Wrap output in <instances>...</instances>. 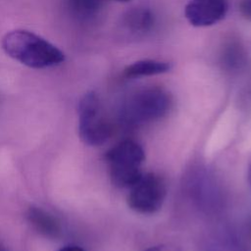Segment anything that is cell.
<instances>
[{
  "mask_svg": "<svg viewBox=\"0 0 251 251\" xmlns=\"http://www.w3.org/2000/svg\"><path fill=\"white\" fill-rule=\"evenodd\" d=\"M114 1H118V2H128L129 0H114Z\"/></svg>",
  "mask_w": 251,
  "mask_h": 251,
  "instance_id": "obj_18",
  "label": "cell"
},
{
  "mask_svg": "<svg viewBox=\"0 0 251 251\" xmlns=\"http://www.w3.org/2000/svg\"><path fill=\"white\" fill-rule=\"evenodd\" d=\"M228 7V0H190L185 5L184 15L193 26H210L226 16Z\"/></svg>",
  "mask_w": 251,
  "mask_h": 251,
  "instance_id": "obj_7",
  "label": "cell"
},
{
  "mask_svg": "<svg viewBox=\"0 0 251 251\" xmlns=\"http://www.w3.org/2000/svg\"><path fill=\"white\" fill-rule=\"evenodd\" d=\"M171 106L172 98L167 90L159 86H148L136 90L126 99L121 118L126 125L138 126L163 118Z\"/></svg>",
  "mask_w": 251,
  "mask_h": 251,
  "instance_id": "obj_2",
  "label": "cell"
},
{
  "mask_svg": "<svg viewBox=\"0 0 251 251\" xmlns=\"http://www.w3.org/2000/svg\"><path fill=\"white\" fill-rule=\"evenodd\" d=\"M0 251H7V249H5L3 246L0 245Z\"/></svg>",
  "mask_w": 251,
  "mask_h": 251,
  "instance_id": "obj_17",
  "label": "cell"
},
{
  "mask_svg": "<svg viewBox=\"0 0 251 251\" xmlns=\"http://www.w3.org/2000/svg\"><path fill=\"white\" fill-rule=\"evenodd\" d=\"M172 64L167 61L143 59L127 65L124 70V75L127 78H138L161 75L170 72Z\"/></svg>",
  "mask_w": 251,
  "mask_h": 251,
  "instance_id": "obj_10",
  "label": "cell"
},
{
  "mask_svg": "<svg viewBox=\"0 0 251 251\" xmlns=\"http://www.w3.org/2000/svg\"><path fill=\"white\" fill-rule=\"evenodd\" d=\"M58 251H85V250L76 245H66L61 249H59Z\"/></svg>",
  "mask_w": 251,
  "mask_h": 251,
  "instance_id": "obj_15",
  "label": "cell"
},
{
  "mask_svg": "<svg viewBox=\"0 0 251 251\" xmlns=\"http://www.w3.org/2000/svg\"><path fill=\"white\" fill-rule=\"evenodd\" d=\"M129 189L128 206L133 211L145 215L160 210L167 195L165 180L154 173L142 174Z\"/></svg>",
  "mask_w": 251,
  "mask_h": 251,
  "instance_id": "obj_6",
  "label": "cell"
},
{
  "mask_svg": "<svg viewBox=\"0 0 251 251\" xmlns=\"http://www.w3.org/2000/svg\"><path fill=\"white\" fill-rule=\"evenodd\" d=\"M155 24L153 13L145 7H136L127 11L122 20V26L131 37H140L149 32Z\"/></svg>",
  "mask_w": 251,
  "mask_h": 251,
  "instance_id": "obj_8",
  "label": "cell"
},
{
  "mask_svg": "<svg viewBox=\"0 0 251 251\" xmlns=\"http://www.w3.org/2000/svg\"><path fill=\"white\" fill-rule=\"evenodd\" d=\"M112 127L103 116L98 96L95 92L85 93L78 104V133L87 145L99 146L110 137Z\"/></svg>",
  "mask_w": 251,
  "mask_h": 251,
  "instance_id": "obj_4",
  "label": "cell"
},
{
  "mask_svg": "<svg viewBox=\"0 0 251 251\" xmlns=\"http://www.w3.org/2000/svg\"><path fill=\"white\" fill-rule=\"evenodd\" d=\"M103 0H68L71 13L80 21H90L101 11Z\"/></svg>",
  "mask_w": 251,
  "mask_h": 251,
  "instance_id": "obj_11",
  "label": "cell"
},
{
  "mask_svg": "<svg viewBox=\"0 0 251 251\" xmlns=\"http://www.w3.org/2000/svg\"><path fill=\"white\" fill-rule=\"evenodd\" d=\"M145 251H176V250H175V249H173L172 247H169V246L159 245V246H152V247L146 249Z\"/></svg>",
  "mask_w": 251,
  "mask_h": 251,
  "instance_id": "obj_14",
  "label": "cell"
},
{
  "mask_svg": "<svg viewBox=\"0 0 251 251\" xmlns=\"http://www.w3.org/2000/svg\"><path fill=\"white\" fill-rule=\"evenodd\" d=\"M239 12L245 20L251 22V0H240Z\"/></svg>",
  "mask_w": 251,
  "mask_h": 251,
  "instance_id": "obj_13",
  "label": "cell"
},
{
  "mask_svg": "<svg viewBox=\"0 0 251 251\" xmlns=\"http://www.w3.org/2000/svg\"><path fill=\"white\" fill-rule=\"evenodd\" d=\"M105 158L111 180L118 187H131L143 174L141 166L145 159L144 151L133 140L119 142L107 151Z\"/></svg>",
  "mask_w": 251,
  "mask_h": 251,
  "instance_id": "obj_3",
  "label": "cell"
},
{
  "mask_svg": "<svg viewBox=\"0 0 251 251\" xmlns=\"http://www.w3.org/2000/svg\"><path fill=\"white\" fill-rule=\"evenodd\" d=\"M248 179H249V182L251 185V164L249 165V168H248Z\"/></svg>",
  "mask_w": 251,
  "mask_h": 251,
  "instance_id": "obj_16",
  "label": "cell"
},
{
  "mask_svg": "<svg viewBox=\"0 0 251 251\" xmlns=\"http://www.w3.org/2000/svg\"><path fill=\"white\" fill-rule=\"evenodd\" d=\"M2 47L8 56L32 69H45L65 61V55L59 48L25 29L7 32L2 39Z\"/></svg>",
  "mask_w": 251,
  "mask_h": 251,
  "instance_id": "obj_1",
  "label": "cell"
},
{
  "mask_svg": "<svg viewBox=\"0 0 251 251\" xmlns=\"http://www.w3.org/2000/svg\"><path fill=\"white\" fill-rule=\"evenodd\" d=\"M26 219L32 227L45 237L58 238L62 233V226L57 218L42 208H28Z\"/></svg>",
  "mask_w": 251,
  "mask_h": 251,
  "instance_id": "obj_9",
  "label": "cell"
},
{
  "mask_svg": "<svg viewBox=\"0 0 251 251\" xmlns=\"http://www.w3.org/2000/svg\"><path fill=\"white\" fill-rule=\"evenodd\" d=\"M205 251H250L246 245L231 235H219L205 247Z\"/></svg>",
  "mask_w": 251,
  "mask_h": 251,
  "instance_id": "obj_12",
  "label": "cell"
},
{
  "mask_svg": "<svg viewBox=\"0 0 251 251\" xmlns=\"http://www.w3.org/2000/svg\"><path fill=\"white\" fill-rule=\"evenodd\" d=\"M185 188L192 201L202 211L215 213L221 209L222 190L217 179L206 168L191 169L186 176Z\"/></svg>",
  "mask_w": 251,
  "mask_h": 251,
  "instance_id": "obj_5",
  "label": "cell"
}]
</instances>
